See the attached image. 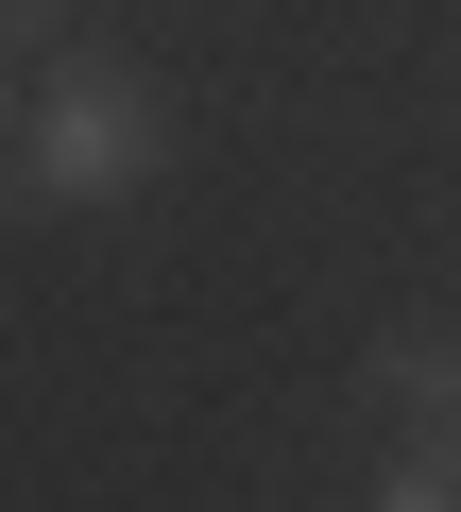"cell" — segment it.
I'll list each match as a JSON object with an SVG mask.
<instances>
[{
    "label": "cell",
    "instance_id": "cell-1",
    "mask_svg": "<svg viewBox=\"0 0 461 512\" xmlns=\"http://www.w3.org/2000/svg\"><path fill=\"white\" fill-rule=\"evenodd\" d=\"M18 154H35V188H52V205H120V188L171 154V120H154V86H137V69H103V52H86V69H52V86H35Z\"/></svg>",
    "mask_w": 461,
    "mask_h": 512
},
{
    "label": "cell",
    "instance_id": "cell-2",
    "mask_svg": "<svg viewBox=\"0 0 461 512\" xmlns=\"http://www.w3.org/2000/svg\"><path fill=\"white\" fill-rule=\"evenodd\" d=\"M376 410H393L410 444L461 461V359H444V342H393V359H376Z\"/></svg>",
    "mask_w": 461,
    "mask_h": 512
},
{
    "label": "cell",
    "instance_id": "cell-3",
    "mask_svg": "<svg viewBox=\"0 0 461 512\" xmlns=\"http://www.w3.org/2000/svg\"><path fill=\"white\" fill-rule=\"evenodd\" d=\"M376 512H461V461H444V444H410V461L376 478Z\"/></svg>",
    "mask_w": 461,
    "mask_h": 512
},
{
    "label": "cell",
    "instance_id": "cell-4",
    "mask_svg": "<svg viewBox=\"0 0 461 512\" xmlns=\"http://www.w3.org/2000/svg\"><path fill=\"white\" fill-rule=\"evenodd\" d=\"M35 18H52V0H0V35H35Z\"/></svg>",
    "mask_w": 461,
    "mask_h": 512
},
{
    "label": "cell",
    "instance_id": "cell-5",
    "mask_svg": "<svg viewBox=\"0 0 461 512\" xmlns=\"http://www.w3.org/2000/svg\"><path fill=\"white\" fill-rule=\"evenodd\" d=\"M18 120H35V103H18V86H0V137H18Z\"/></svg>",
    "mask_w": 461,
    "mask_h": 512
}]
</instances>
